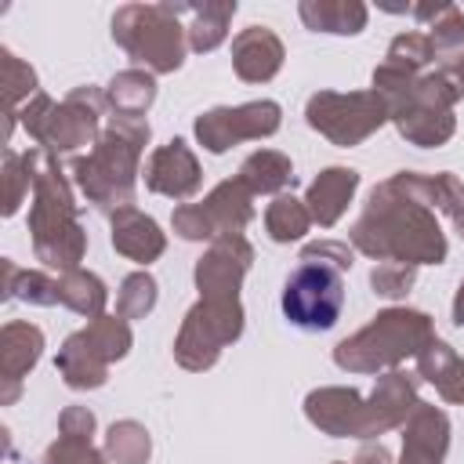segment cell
Returning <instances> with one entry per match:
<instances>
[{
	"label": "cell",
	"mask_w": 464,
	"mask_h": 464,
	"mask_svg": "<svg viewBox=\"0 0 464 464\" xmlns=\"http://www.w3.org/2000/svg\"><path fill=\"white\" fill-rule=\"evenodd\" d=\"M352 243L370 257L402 265H439L446 257V236L439 232L435 214L399 192L395 181L373 188L362 218L352 228Z\"/></svg>",
	"instance_id": "cell-1"
},
{
	"label": "cell",
	"mask_w": 464,
	"mask_h": 464,
	"mask_svg": "<svg viewBox=\"0 0 464 464\" xmlns=\"http://www.w3.org/2000/svg\"><path fill=\"white\" fill-rule=\"evenodd\" d=\"M25 167L33 174V210H29L33 254L47 268L72 272L87 250V232L76 221V199L58 167V156L44 149H29Z\"/></svg>",
	"instance_id": "cell-2"
},
{
	"label": "cell",
	"mask_w": 464,
	"mask_h": 464,
	"mask_svg": "<svg viewBox=\"0 0 464 464\" xmlns=\"http://www.w3.org/2000/svg\"><path fill=\"white\" fill-rule=\"evenodd\" d=\"M149 141V123L130 116H112L105 134L94 141V152L72 163L80 192L98 210H127L134 203V174L141 145Z\"/></svg>",
	"instance_id": "cell-3"
},
{
	"label": "cell",
	"mask_w": 464,
	"mask_h": 464,
	"mask_svg": "<svg viewBox=\"0 0 464 464\" xmlns=\"http://www.w3.org/2000/svg\"><path fill=\"white\" fill-rule=\"evenodd\" d=\"M431 341H435V334H431V319L424 312L388 308V312L373 315L370 326H362L359 334L341 341L334 348V362L352 373H373V370L399 366L406 355H420V348H428Z\"/></svg>",
	"instance_id": "cell-4"
},
{
	"label": "cell",
	"mask_w": 464,
	"mask_h": 464,
	"mask_svg": "<svg viewBox=\"0 0 464 464\" xmlns=\"http://www.w3.org/2000/svg\"><path fill=\"white\" fill-rule=\"evenodd\" d=\"M185 11L188 4H127L112 14V40L149 72H174L185 62Z\"/></svg>",
	"instance_id": "cell-5"
},
{
	"label": "cell",
	"mask_w": 464,
	"mask_h": 464,
	"mask_svg": "<svg viewBox=\"0 0 464 464\" xmlns=\"http://www.w3.org/2000/svg\"><path fill=\"white\" fill-rule=\"evenodd\" d=\"M25 134L36 141V149L62 156L76 152L91 141H98V120H102V94L94 87H76L62 105L47 94H36L18 112Z\"/></svg>",
	"instance_id": "cell-6"
},
{
	"label": "cell",
	"mask_w": 464,
	"mask_h": 464,
	"mask_svg": "<svg viewBox=\"0 0 464 464\" xmlns=\"http://www.w3.org/2000/svg\"><path fill=\"white\" fill-rule=\"evenodd\" d=\"M283 315L290 326L319 334L330 330L341 319L344 308V283L341 272L330 265H315V261H301L286 283H283Z\"/></svg>",
	"instance_id": "cell-7"
},
{
	"label": "cell",
	"mask_w": 464,
	"mask_h": 464,
	"mask_svg": "<svg viewBox=\"0 0 464 464\" xmlns=\"http://www.w3.org/2000/svg\"><path fill=\"white\" fill-rule=\"evenodd\" d=\"M304 116L308 127H315L334 145H359L388 120V105L377 91H352V94L319 91L308 98Z\"/></svg>",
	"instance_id": "cell-8"
},
{
	"label": "cell",
	"mask_w": 464,
	"mask_h": 464,
	"mask_svg": "<svg viewBox=\"0 0 464 464\" xmlns=\"http://www.w3.org/2000/svg\"><path fill=\"white\" fill-rule=\"evenodd\" d=\"M243 334V308L239 301H210L203 297L181 323L174 341V355L185 370H207L218 362L221 348Z\"/></svg>",
	"instance_id": "cell-9"
},
{
	"label": "cell",
	"mask_w": 464,
	"mask_h": 464,
	"mask_svg": "<svg viewBox=\"0 0 464 464\" xmlns=\"http://www.w3.org/2000/svg\"><path fill=\"white\" fill-rule=\"evenodd\" d=\"M279 130V105L276 102H246L239 109H210L196 120V138L207 152H225L236 141L268 138Z\"/></svg>",
	"instance_id": "cell-10"
},
{
	"label": "cell",
	"mask_w": 464,
	"mask_h": 464,
	"mask_svg": "<svg viewBox=\"0 0 464 464\" xmlns=\"http://www.w3.org/2000/svg\"><path fill=\"white\" fill-rule=\"evenodd\" d=\"M250 243L243 236H221L196 265V286L210 301H236V290L250 268Z\"/></svg>",
	"instance_id": "cell-11"
},
{
	"label": "cell",
	"mask_w": 464,
	"mask_h": 464,
	"mask_svg": "<svg viewBox=\"0 0 464 464\" xmlns=\"http://www.w3.org/2000/svg\"><path fill=\"white\" fill-rule=\"evenodd\" d=\"M40 355H44V330L40 326L22 323V319L4 323V330H0V381H4L0 406H11L22 395V381L40 362Z\"/></svg>",
	"instance_id": "cell-12"
},
{
	"label": "cell",
	"mask_w": 464,
	"mask_h": 464,
	"mask_svg": "<svg viewBox=\"0 0 464 464\" xmlns=\"http://www.w3.org/2000/svg\"><path fill=\"white\" fill-rule=\"evenodd\" d=\"M145 185L170 199H188L199 188V163L181 138L160 145L145 163Z\"/></svg>",
	"instance_id": "cell-13"
},
{
	"label": "cell",
	"mask_w": 464,
	"mask_h": 464,
	"mask_svg": "<svg viewBox=\"0 0 464 464\" xmlns=\"http://www.w3.org/2000/svg\"><path fill=\"white\" fill-rule=\"evenodd\" d=\"M308 420L334 439H362V395L352 388H319L304 399Z\"/></svg>",
	"instance_id": "cell-14"
},
{
	"label": "cell",
	"mask_w": 464,
	"mask_h": 464,
	"mask_svg": "<svg viewBox=\"0 0 464 464\" xmlns=\"http://www.w3.org/2000/svg\"><path fill=\"white\" fill-rule=\"evenodd\" d=\"M283 65V44L268 25H246L232 40V69L246 83H265Z\"/></svg>",
	"instance_id": "cell-15"
},
{
	"label": "cell",
	"mask_w": 464,
	"mask_h": 464,
	"mask_svg": "<svg viewBox=\"0 0 464 464\" xmlns=\"http://www.w3.org/2000/svg\"><path fill=\"white\" fill-rule=\"evenodd\" d=\"M450 446V420L442 410L417 402L402 431V464H442Z\"/></svg>",
	"instance_id": "cell-16"
},
{
	"label": "cell",
	"mask_w": 464,
	"mask_h": 464,
	"mask_svg": "<svg viewBox=\"0 0 464 464\" xmlns=\"http://www.w3.org/2000/svg\"><path fill=\"white\" fill-rule=\"evenodd\" d=\"M250 188L236 178V181H221L203 203H196L203 225H207V236H239L246 228V221L254 218V207H250Z\"/></svg>",
	"instance_id": "cell-17"
},
{
	"label": "cell",
	"mask_w": 464,
	"mask_h": 464,
	"mask_svg": "<svg viewBox=\"0 0 464 464\" xmlns=\"http://www.w3.org/2000/svg\"><path fill=\"white\" fill-rule=\"evenodd\" d=\"M112 246L123 257H130L138 265H149V261H156L163 254L167 243H163V232H160V225L152 218H145L134 207H127V210L112 214Z\"/></svg>",
	"instance_id": "cell-18"
},
{
	"label": "cell",
	"mask_w": 464,
	"mask_h": 464,
	"mask_svg": "<svg viewBox=\"0 0 464 464\" xmlns=\"http://www.w3.org/2000/svg\"><path fill=\"white\" fill-rule=\"evenodd\" d=\"M355 185H359V174H355L352 167H330V170H323V174L308 185V199H304L312 221L334 225V221L344 214V207H348Z\"/></svg>",
	"instance_id": "cell-19"
},
{
	"label": "cell",
	"mask_w": 464,
	"mask_h": 464,
	"mask_svg": "<svg viewBox=\"0 0 464 464\" xmlns=\"http://www.w3.org/2000/svg\"><path fill=\"white\" fill-rule=\"evenodd\" d=\"M62 381L76 392H87V388H102L105 377H109V362L87 344V337L76 330L72 337H65V344L58 348V359H54Z\"/></svg>",
	"instance_id": "cell-20"
},
{
	"label": "cell",
	"mask_w": 464,
	"mask_h": 464,
	"mask_svg": "<svg viewBox=\"0 0 464 464\" xmlns=\"http://www.w3.org/2000/svg\"><path fill=\"white\" fill-rule=\"evenodd\" d=\"M301 22L312 33H337V36H355L366 25V7L355 0H301L297 4Z\"/></svg>",
	"instance_id": "cell-21"
},
{
	"label": "cell",
	"mask_w": 464,
	"mask_h": 464,
	"mask_svg": "<svg viewBox=\"0 0 464 464\" xmlns=\"http://www.w3.org/2000/svg\"><path fill=\"white\" fill-rule=\"evenodd\" d=\"M152 98H156V80L145 69H123L105 87V102L112 105V112L130 120H138L152 105Z\"/></svg>",
	"instance_id": "cell-22"
},
{
	"label": "cell",
	"mask_w": 464,
	"mask_h": 464,
	"mask_svg": "<svg viewBox=\"0 0 464 464\" xmlns=\"http://www.w3.org/2000/svg\"><path fill=\"white\" fill-rule=\"evenodd\" d=\"M58 301H62L65 308H72L76 315L102 319V315H105L109 290H105V283H102L94 272L72 268V272H62V276H58Z\"/></svg>",
	"instance_id": "cell-23"
},
{
	"label": "cell",
	"mask_w": 464,
	"mask_h": 464,
	"mask_svg": "<svg viewBox=\"0 0 464 464\" xmlns=\"http://www.w3.org/2000/svg\"><path fill=\"white\" fill-rule=\"evenodd\" d=\"M392 120H395L399 134L413 145H442L453 134V116L446 109H431V105H406Z\"/></svg>",
	"instance_id": "cell-24"
},
{
	"label": "cell",
	"mask_w": 464,
	"mask_h": 464,
	"mask_svg": "<svg viewBox=\"0 0 464 464\" xmlns=\"http://www.w3.org/2000/svg\"><path fill=\"white\" fill-rule=\"evenodd\" d=\"M185 14H188V25H185L188 47L192 51H214L228 33V22L236 14V0L232 4H192Z\"/></svg>",
	"instance_id": "cell-25"
},
{
	"label": "cell",
	"mask_w": 464,
	"mask_h": 464,
	"mask_svg": "<svg viewBox=\"0 0 464 464\" xmlns=\"http://www.w3.org/2000/svg\"><path fill=\"white\" fill-rule=\"evenodd\" d=\"M239 181H243L250 192H279V188L294 185V163H290L283 152L261 149V152H254V156L243 160Z\"/></svg>",
	"instance_id": "cell-26"
},
{
	"label": "cell",
	"mask_w": 464,
	"mask_h": 464,
	"mask_svg": "<svg viewBox=\"0 0 464 464\" xmlns=\"http://www.w3.org/2000/svg\"><path fill=\"white\" fill-rule=\"evenodd\" d=\"M4 268V297H18L25 304H58V279L44 276V272H29V268H18L11 257L0 261Z\"/></svg>",
	"instance_id": "cell-27"
},
{
	"label": "cell",
	"mask_w": 464,
	"mask_h": 464,
	"mask_svg": "<svg viewBox=\"0 0 464 464\" xmlns=\"http://www.w3.org/2000/svg\"><path fill=\"white\" fill-rule=\"evenodd\" d=\"M308 225H312V214H308V207H304L301 199H294V196H276V199L268 203V210H265V228H268V236H272L276 243L301 239V236L308 232Z\"/></svg>",
	"instance_id": "cell-28"
},
{
	"label": "cell",
	"mask_w": 464,
	"mask_h": 464,
	"mask_svg": "<svg viewBox=\"0 0 464 464\" xmlns=\"http://www.w3.org/2000/svg\"><path fill=\"white\" fill-rule=\"evenodd\" d=\"M149 450H152L149 431L138 420H120L105 435V457L112 464H145L149 460Z\"/></svg>",
	"instance_id": "cell-29"
},
{
	"label": "cell",
	"mask_w": 464,
	"mask_h": 464,
	"mask_svg": "<svg viewBox=\"0 0 464 464\" xmlns=\"http://www.w3.org/2000/svg\"><path fill=\"white\" fill-rule=\"evenodd\" d=\"M80 334L87 337V344H91L105 362L123 359L127 348H130V326H127V319H120V315H102V319H94L91 326H83Z\"/></svg>",
	"instance_id": "cell-30"
},
{
	"label": "cell",
	"mask_w": 464,
	"mask_h": 464,
	"mask_svg": "<svg viewBox=\"0 0 464 464\" xmlns=\"http://www.w3.org/2000/svg\"><path fill=\"white\" fill-rule=\"evenodd\" d=\"M156 308V279L149 272H130L123 283H120V294H116V315L120 319H141Z\"/></svg>",
	"instance_id": "cell-31"
},
{
	"label": "cell",
	"mask_w": 464,
	"mask_h": 464,
	"mask_svg": "<svg viewBox=\"0 0 464 464\" xmlns=\"http://www.w3.org/2000/svg\"><path fill=\"white\" fill-rule=\"evenodd\" d=\"M428 40L435 47V58H446V62H457L464 58V11L460 7H446L431 25H428Z\"/></svg>",
	"instance_id": "cell-32"
},
{
	"label": "cell",
	"mask_w": 464,
	"mask_h": 464,
	"mask_svg": "<svg viewBox=\"0 0 464 464\" xmlns=\"http://www.w3.org/2000/svg\"><path fill=\"white\" fill-rule=\"evenodd\" d=\"M0 65H4V102L7 112H18V102L36 98V72L29 69V62H22L14 51H0Z\"/></svg>",
	"instance_id": "cell-33"
},
{
	"label": "cell",
	"mask_w": 464,
	"mask_h": 464,
	"mask_svg": "<svg viewBox=\"0 0 464 464\" xmlns=\"http://www.w3.org/2000/svg\"><path fill=\"white\" fill-rule=\"evenodd\" d=\"M0 178H4V218H14L18 207L29 196V185H33V174L25 167V152L7 149L4 152V174Z\"/></svg>",
	"instance_id": "cell-34"
},
{
	"label": "cell",
	"mask_w": 464,
	"mask_h": 464,
	"mask_svg": "<svg viewBox=\"0 0 464 464\" xmlns=\"http://www.w3.org/2000/svg\"><path fill=\"white\" fill-rule=\"evenodd\" d=\"M384 62H392V65H399V69L417 72V69H424L428 62H435V47H431L428 33H402V36H395V40H392V47H388V58H384Z\"/></svg>",
	"instance_id": "cell-35"
},
{
	"label": "cell",
	"mask_w": 464,
	"mask_h": 464,
	"mask_svg": "<svg viewBox=\"0 0 464 464\" xmlns=\"http://www.w3.org/2000/svg\"><path fill=\"white\" fill-rule=\"evenodd\" d=\"M413 276H417L413 265L381 261V265H373V272H370V286H373V294H381V297H402V294L413 286Z\"/></svg>",
	"instance_id": "cell-36"
},
{
	"label": "cell",
	"mask_w": 464,
	"mask_h": 464,
	"mask_svg": "<svg viewBox=\"0 0 464 464\" xmlns=\"http://www.w3.org/2000/svg\"><path fill=\"white\" fill-rule=\"evenodd\" d=\"M105 460L109 457H102L91 442L65 439V435H58V442H51L44 453V464H105Z\"/></svg>",
	"instance_id": "cell-37"
},
{
	"label": "cell",
	"mask_w": 464,
	"mask_h": 464,
	"mask_svg": "<svg viewBox=\"0 0 464 464\" xmlns=\"http://www.w3.org/2000/svg\"><path fill=\"white\" fill-rule=\"evenodd\" d=\"M301 261H315V265H330V268L344 272V268H352V246L337 243V239H319L301 250Z\"/></svg>",
	"instance_id": "cell-38"
},
{
	"label": "cell",
	"mask_w": 464,
	"mask_h": 464,
	"mask_svg": "<svg viewBox=\"0 0 464 464\" xmlns=\"http://www.w3.org/2000/svg\"><path fill=\"white\" fill-rule=\"evenodd\" d=\"M453 359H457V355H453V348H450L446 341H439V337H435L428 348H420V355H417V370H420V377H424V381H431V384H435V381L450 370V362H453Z\"/></svg>",
	"instance_id": "cell-39"
},
{
	"label": "cell",
	"mask_w": 464,
	"mask_h": 464,
	"mask_svg": "<svg viewBox=\"0 0 464 464\" xmlns=\"http://www.w3.org/2000/svg\"><path fill=\"white\" fill-rule=\"evenodd\" d=\"M58 431L65 439H80V442H91L94 435V413L87 406H65L62 417H58Z\"/></svg>",
	"instance_id": "cell-40"
},
{
	"label": "cell",
	"mask_w": 464,
	"mask_h": 464,
	"mask_svg": "<svg viewBox=\"0 0 464 464\" xmlns=\"http://www.w3.org/2000/svg\"><path fill=\"white\" fill-rule=\"evenodd\" d=\"M435 388H439L442 399H450V402H464V359H453L450 370L435 381Z\"/></svg>",
	"instance_id": "cell-41"
},
{
	"label": "cell",
	"mask_w": 464,
	"mask_h": 464,
	"mask_svg": "<svg viewBox=\"0 0 464 464\" xmlns=\"http://www.w3.org/2000/svg\"><path fill=\"white\" fill-rule=\"evenodd\" d=\"M355 464H392V453H388L381 442H366V446L355 453Z\"/></svg>",
	"instance_id": "cell-42"
},
{
	"label": "cell",
	"mask_w": 464,
	"mask_h": 464,
	"mask_svg": "<svg viewBox=\"0 0 464 464\" xmlns=\"http://www.w3.org/2000/svg\"><path fill=\"white\" fill-rule=\"evenodd\" d=\"M453 323L464 326V279H460V290H457V297H453Z\"/></svg>",
	"instance_id": "cell-43"
},
{
	"label": "cell",
	"mask_w": 464,
	"mask_h": 464,
	"mask_svg": "<svg viewBox=\"0 0 464 464\" xmlns=\"http://www.w3.org/2000/svg\"><path fill=\"white\" fill-rule=\"evenodd\" d=\"M457 62H460V65H464V58H457Z\"/></svg>",
	"instance_id": "cell-44"
},
{
	"label": "cell",
	"mask_w": 464,
	"mask_h": 464,
	"mask_svg": "<svg viewBox=\"0 0 464 464\" xmlns=\"http://www.w3.org/2000/svg\"><path fill=\"white\" fill-rule=\"evenodd\" d=\"M334 464H341V460H334Z\"/></svg>",
	"instance_id": "cell-45"
}]
</instances>
